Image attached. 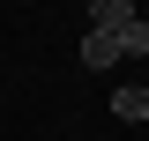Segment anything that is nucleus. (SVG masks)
<instances>
[{
    "label": "nucleus",
    "mask_w": 149,
    "mask_h": 141,
    "mask_svg": "<svg viewBox=\"0 0 149 141\" xmlns=\"http://www.w3.org/2000/svg\"><path fill=\"white\" fill-rule=\"evenodd\" d=\"M112 111H119V119H149V89H142V82L112 89Z\"/></svg>",
    "instance_id": "2"
},
{
    "label": "nucleus",
    "mask_w": 149,
    "mask_h": 141,
    "mask_svg": "<svg viewBox=\"0 0 149 141\" xmlns=\"http://www.w3.org/2000/svg\"><path fill=\"white\" fill-rule=\"evenodd\" d=\"M127 15H134L127 0H90V30H119Z\"/></svg>",
    "instance_id": "4"
},
{
    "label": "nucleus",
    "mask_w": 149,
    "mask_h": 141,
    "mask_svg": "<svg viewBox=\"0 0 149 141\" xmlns=\"http://www.w3.org/2000/svg\"><path fill=\"white\" fill-rule=\"evenodd\" d=\"M112 45H119V59H142V52H149V22H142V15H127L119 30H112Z\"/></svg>",
    "instance_id": "1"
},
{
    "label": "nucleus",
    "mask_w": 149,
    "mask_h": 141,
    "mask_svg": "<svg viewBox=\"0 0 149 141\" xmlns=\"http://www.w3.org/2000/svg\"><path fill=\"white\" fill-rule=\"evenodd\" d=\"M112 59H119L112 30H90V37H82V67H112Z\"/></svg>",
    "instance_id": "3"
}]
</instances>
